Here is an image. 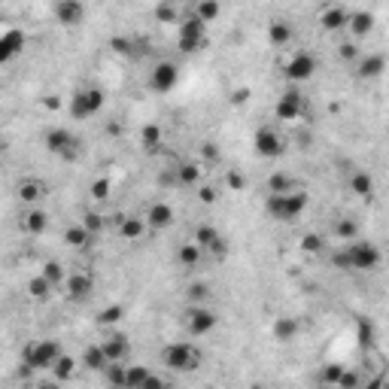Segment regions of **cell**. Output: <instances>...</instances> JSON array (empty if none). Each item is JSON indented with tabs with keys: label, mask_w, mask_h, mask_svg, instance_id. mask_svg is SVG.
Instances as JSON below:
<instances>
[{
	"label": "cell",
	"mask_w": 389,
	"mask_h": 389,
	"mask_svg": "<svg viewBox=\"0 0 389 389\" xmlns=\"http://www.w3.org/2000/svg\"><path fill=\"white\" fill-rule=\"evenodd\" d=\"M116 231H119L122 240L137 243L143 234H146V219H143V216H125V213H119V216H116Z\"/></svg>",
	"instance_id": "44dd1931"
},
{
	"label": "cell",
	"mask_w": 389,
	"mask_h": 389,
	"mask_svg": "<svg viewBox=\"0 0 389 389\" xmlns=\"http://www.w3.org/2000/svg\"><path fill=\"white\" fill-rule=\"evenodd\" d=\"M201 155L207 158V162H219V149L213 146V143H204V146H201Z\"/></svg>",
	"instance_id": "db71d44e"
},
{
	"label": "cell",
	"mask_w": 389,
	"mask_h": 389,
	"mask_svg": "<svg viewBox=\"0 0 389 389\" xmlns=\"http://www.w3.org/2000/svg\"><path fill=\"white\" fill-rule=\"evenodd\" d=\"M362 55V49H359V40H344V43H338V61H344V64H356V58Z\"/></svg>",
	"instance_id": "f35d334b"
},
{
	"label": "cell",
	"mask_w": 389,
	"mask_h": 389,
	"mask_svg": "<svg viewBox=\"0 0 389 389\" xmlns=\"http://www.w3.org/2000/svg\"><path fill=\"white\" fill-rule=\"evenodd\" d=\"M61 353H64V350H61L58 341L43 338V341H34V344L25 347V356H21V362L30 365L34 371H49Z\"/></svg>",
	"instance_id": "52a82bcc"
},
{
	"label": "cell",
	"mask_w": 389,
	"mask_h": 389,
	"mask_svg": "<svg viewBox=\"0 0 389 389\" xmlns=\"http://www.w3.org/2000/svg\"><path fill=\"white\" fill-rule=\"evenodd\" d=\"M304 110H307V101H304V95L298 88L283 91V95L277 97V104H274V116L280 122H298L304 116Z\"/></svg>",
	"instance_id": "30bf717a"
},
{
	"label": "cell",
	"mask_w": 389,
	"mask_h": 389,
	"mask_svg": "<svg viewBox=\"0 0 389 389\" xmlns=\"http://www.w3.org/2000/svg\"><path fill=\"white\" fill-rule=\"evenodd\" d=\"M180 82V64L177 61H158L149 70V88L155 95H171Z\"/></svg>",
	"instance_id": "9c48e42d"
},
{
	"label": "cell",
	"mask_w": 389,
	"mask_h": 389,
	"mask_svg": "<svg viewBox=\"0 0 389 389\" xmlns=\"http://www.w3.org/2000/svg\"><path fill=\"white\" fill-rule=\"evenodd\" d=\"M64 295H67V301H73V304H82V301H88L91 298V292H95V277H91L88 271H70L64 277Z\"/></svg>",
	"instance_id": "8fae6325"
},
{
	"label": "cell",
	"mask_w": 389,
	"mask_h": 389,
	"mask_svg": "<svg viewBox=\"0 0 389 389\" xmlns=\"http://www.w3.org/2000/svg\"><path fill=\"white\" fill-rule=\"evenodd\" d=\"M316 58L310 55V52H292V58L286 61V67H283V76L289 82H307L310 76L316 73Z\"/></svg>",
	"instance_id": "4fadbf2b"
},
{
	"label": "cell",
	"mask_w": 389,
	"mask_h": 389,
	"mask_svg": "<svg viewBox=\"0 0 389 389\" xmlns=\"http://www.w3.org/2000/svg\"><path fill=\"white\" fill-rule=\"evenodd\" d=\"M186 298H189V304H204L210 298V286L207 283H189L186 286Z\"/></svg>",
	"instance_id": "f6af8a7d"
},
{
	"label": "cell",
	"mask_w": 389,
	"mask_h": 389,
	"mask_svg": "<svg viewBox=\"0 0 389 389\" xmlns=\"http://www.w3.org/2000/svg\"><path fill=\"white\" fill-rule=\"evenodd\" d=\"M79 365H82L86 371H95V374H101L106 365H110V359H106V353H104V344H88L86 350H82Z\"/></svg>",
	"instance_id": "d4e9b609"
},
{
	"label": "cell",
	"mask_w": 389,
	"mask_h": 389,
	"mask_svg": "<svg viewBox=\"0 0 389 389\" xmlns=\"http://www.w3.org/2000/svg\"><path fill=\"white\" fill-rule=\"evenodd\" d=\"M125 365L128 362H110L101 371L104 380H106V386H125Z\"/></svg>",
	"instance_id": "74e56055"
},
{
	"label": "cell",
	"mask_w": 389,
	"mask_h": 389,
	"mask_svg": "<svg viewBox=\"0 0 389 389\" xmlns=\"http://www.w3.org/2000/svg\"><path fill=\"white\" fill-rule=\"evenodd\" d=\"M192 15H198L204 25H213V21L222 15V3H219V0H195Z\"/></svg>",
	"instance_id": "836d02e7"
},
{
	"label": "cell",
	"mask_w": 389,
	"mask_h": 389,
	"mask_svg": "<svg viewBox=\"0 0 389 389\" xmlns=\"http://www.w3.org/2000/svg\"><path fill=\"white\" fill-rule=\"evenodd\" d=\"M122 319H125V307H122V304H106L101 314H97V325L113 329V325H119Z\"/></svg>",
	"instance_id": "8d00e7d4"
},
{
	"label": "cell",
	"mask_w": 389,
	"mask_h": 389,
	"mask_svg": "<svg viewBox=\"0 0 389 389\" xmlns=\"http://www.w3.org/2000/svg\"><path fill=\"white\" fill-rule=\"evenodd\" d=\"M253 152L258 158H280L286 152V137L274 125H258L253 134Z\"/></svg>",
	"instance_id": "ba28073f"
},
{
	"label": "cell",
	"mask_w": 389,
	"mask_h": 389,
	"mask_svg": "<svg viewBox=\"0 0 389 389\" xmlns=\"http://www.w3.org/2000/svg\"><path fill=\"white\" fill-rule=\"evenodd\" d=\"M359 334H362V344H371V338H374V329H371L368 323L359 325Z\"/></svg>",
	"instance_id": "11a10c76"
},
{
	"label": "cell",
	"mask_w": 389,
	"mask_h": 389,
	"mask_svg": "<svg viewBox=\"0 0 389 389\" xmlns=\"http://www.w3.org/2000/svg\"><path fill=\"white\" fill-rule=\"evenodd\" d=\"M55 21L61 28H79L86 21V3L82 0H55Z\"/></svg>",
	"instance_id": "5bb4252c"
},
{
	"label": "cell",
	"mask_w": 389,
	"mask_h": 389,
	"mask_svg": "<svg viewBox=\"0 0 389 389\" xmlns=\"http://www.w3.org/2000/svg\"><path fill=\"white\" fill-rule=\"evenodd\" d=\"M64 243L67 247H73V249H88L91 243H95V234H91L82 222H76V225L64 228Z\"/></svg>",
	"instance_id": "4316f807"
},
{
	"label": "cell",
	"mask_w": 389,
	"mask_h": 389,
	"mask_svg": "<svg viewBox=\"0 0 389 389\" xmlns=\"http://www.w3.org/2000/svg\"><path fill=\"white\" fill-rule=\"evenodd\" d=\"M162 365L171 371H180V374H189V371L201 368V350L189 341H177V344H167L162 350Z\"/></svg>",
	"instance_id": "7a4b0ae2"
},
{
	"label": "cell",
	"mask_w": 389,
	"mask_h": 389,
	"mask_svg": "<svg viewBox=\"0 0 389 389\" xmlns=\"http://www.w3.org/2000/svg\"><path fill=\"white\" fill-rule=\"evenodd\" d=\"M201 262H204V249L198 247L195 240L180 243V249H177V265H180V268L192 271V268H198V265H201Z\"/></svg>",
	"instance_id": "484cf974"
},
{
	"label": "cell",
	"mask_w": 389,
	"mask_h": 389,
	"mask_svg": "<svg viewBox=\"0 0 389 389\" xmlns=\"http://www.w3.org/2000/svg\"><path fill=\"white\" fill-rule=\"evenodd\" d=\"M377 25V19H374V12H368V10H359V12H350V21H347V30H350V37L353 40H365V37L374 30Z\"/></svg>",
	"instance_id": "cb8c5ba5"
},
{
	"label": "cell",
	"mask_w": 389,
	"mask_h": 389,
	"mask_svg": "<svg viewBox=\"0 0 389 389\" xmlns=\"http://www.w3.org/2000/svg\"><path fill=\"white\" fill-rule=\"evenodd\" d=\"M344 368H347V365H325L323 374H319V383L338 386V380H341V374H344Z\"/></svg>",
	"instance_id": "7dc6e473"
},
{
	"label": "cell",
	"mask_w": 389,
	"mask_h": 389,
	"mask_svg": "<svg viewBox=\"0 0 389 389\" xmlns=\"http://www.w3.org/2000/svg\"><path fill=\"white\" fill-rule=\"evenodd\" d=\"M295 40V25L286 19H271L268 21V43L274 49H286V46H292Z\"/></svg>",
	"instance_id": "603a6c76"
},
{
	"label": "cell",
	"mask_w": 389,
	"mask_h": 389,
	"mask_svg": "<svg viewBox=\"0 0 389 389\" xmlns=\"http://www.w3.org/2000/svg\"><path fill=\"white\" fill-rule=\"evenodd\" d=\"M173 177H177V186H186V189H195L198 182H201L204 171L198 162H182L177 164V171H173Z\"/></svg>",
	"instance_id": "f1b7e54d"
},
{
	"label": "cell",
	"mask_w": 389,
	"mask_h": 389,
	"mask_svg": "<svg viewBox=\"0 0 389 389\" xmlns=\"http://www.w3.org/2000/svg\"><path fill=\"white\" fill-rule=\"evenodd\" d=\"M101 110H104V91L97 86H86V88L73 91L70 104H67V113H70L73 122H86L91 116H97Z\"/></svg>",
	"instance_id": "8992f818"
},
{
	"label": "cell",
	"mask_w": 389,
	"mask_h": 389,
	"mask_svg": "<svg viewBox=\"0 0 389 389\" xmlns=\"http://www.w3.org/2000/svg\"><path fill=\"white\" fill-rule=\"evenodd\" d=\"M88 192H91V198H95V201H104V198H110V180H104V177L95 180Z\"/></svg>",
	"instance_id": "816d5d0a"
},
{
	"label": "cell",
	"mask_w": 389,
	"mask_h": 389,
	"mask_svg": "<svg viewBox=\"0 0 389 389\" xmlns=\"http://www.w3.org/2000/svg\"><path fill=\"white\" fill-rule=\"evenodd\" d=\"M19 228H21L25 234H30V238H40V234H46V228H49V213H46L40 204H34V207H25Z\"/></svg>",
	"instance_id": "ac0fdd59"
},
{
	"label": "cell",
	"mask_w": 389,
	"mask_h": 389,
	"mask_svg": "<svg viewBox=\"0 0 389 389\" xmlns=\"http://www.w3.org/2000/svg\"><path fill=\"white\" fill-rule=\"evenodd\" d=\"M301 249H304V253H310V256L323 253V249H325V238H323V234H316V231L304 234V238H301Z\"/></svg>",
	"instance_id": "bcb514c9"
},
{
	"label": "cell",
	"mask_w": 389,
	"mask_h": 389,
	"mask_svg": "<svg viewBox=\"0 0 389 389\" xmlns=\"http://www.w3.org/2000/svg\"><path fill=\"white\" fill-rule=\"evenodd\" d=\"M247 97H249V88H238V91H234V104H247Z\"/></svg>",
	"instance_id": "9f6ffc18"
},
{
	"label": "cell",
	"mask_w": 389,
	"mask_h": 389,
	"mask_svg": "<svg viewBox=\"0 0 389 389\" xmlns=\"http://www.w3.org/2000/svg\"><path fill=\"white\" fill-rule=\"evenodd\" d=\"M344 249H347L350 271L371 274V271H377V268H380V262H383V253H380V247H377V243H371V240L356 238V240H350Z\"/></svg>",
	"instance_id": "3957f363"
},
{
	"label": "cell",
	"mask_w": 389,
	"mask_h": 389,
	"mask_svg": "<svg viewBox=\"0 0 389 389\" xmlns=\"http://www.w3.org/2000/svg\"><path fill=\"white\" fill-rule=\"evenodd\" d=\"M362 383V377L356 374V371H347L344 368V374H341V380H338V389H356Z\"/></svg>",
	"instance_id": "f5cc1de1"
},
{
	"label": "cell",
	"mask_w": 389,
	"mask_h": 389,
	"mask_svg": "<svg viewBox=\"0 0 389 389\" xmlns=\"http://www.w3.org/2000/svg\"><path fill=\"white\" fill-rule=\"evenodd\" d=\"M43 143L52 155L64 158V162H79V155H82V140L73 131H67V128H49Z\"/></svg>",
	"instance_id": "5b68a950"
},
{
	"label": "cell",
	"mask_w": 389,
	"mask_h": 389,
	"mask_svg": "<svg viewBox=\"0 0 389 389\" xmlns=\"http://www.w3.org/2000/svg\"><path fill=\"white\" fill-rule=\"evenodd\" d=\"M350 192L356 198L371 201V198H374V177H371L368 171H353V177H350Z\"/></svg>",
	"instance_id": "83f0119b"
},
{
	"label": "cell",
	"mask_w": 389,
	"mask_h": 389,
	"mask_svg": "<svg viewBox=\"0 0 389 389\" xmlns=\"http://www.w3.org/2000/svg\"><path fill=\"white\" fill-rule=\"evenodd\" d=\"M106 134H113V137L122 134V125H119V122H110V125H106Z\"/></svg>",
	"instance_id": "6f0895ef"
},
{
	"label": "cell",
	"mask_w": 389,
	"mask_h": 389,
	"mask_svg": "<svg viewBox=\"0 0 389 389\" xmlns=\"http://www.w3.org/2000/svg\"><path fill=\"white\" fill-rule=\"evenodd\" d=\"M40 274H43V277H46V280H49V283H52V286H55V289H58L61 283H64V277H67V271H64V265H61V262H55V258H52V262H46Z\"/></svg>",
	"instance_id": "ab89813d"
},
{
	"label": "cell",
	"mask_w": 389,
	"mask_h": 389,
	"mask_svg": "<svg viewBox=\"0 0 389 389\" xmlns=\"http://www.w3.org/2000/svg\"><path fill=\"white\" fill-rule=\"evenodd\" d=\"M25 292H28V298H30V301H49V298H52V292H55V286H52L49 280L43 277V274H37V277H30V280H28Z\"/></svg>",
	"instance_id": "f546056e"
},
{
	"label": "cell",
	"mask_w": 389,
	"mask_h": 389,
	"mask_svg": "<svg viewBox=\"0 0 389 389\" xmlns=\"http://www.w3.org/2000/svg\"><path fill=\"white\" fill-rule=\"evenodd\" d=\"M332 238L334 240H341V243H350V240H356L359 238V222L356 219H334V225H332Z\"/></svg>",
	"instance_id": "1f68e13d"
},
{
	"label": "cell",
	"mask_w": 389,
	"mask_h": 389,
	"mask_svg": "<svg viewBox=\"0 0 389 389\" xmlns=\"http://www.w3.org/2000/svg\"><path fill=\"white\" fill-rule=\"evenodd\" d=\"M216 325H219V316L213 314L210 307H204V304H192V307H189L186 332L192 334V338H204V334H210Z\"/></svg>",
	"instance_id": "7c38bea8"
},
{
	"label": "cell",
	"mask_w": 389,
	"mask_h": 389,
	"mask_svg": "<svg viewBox=\"0 0 389 389\" xmlns=\"http://www.w3.org/2000/svg\"><path fill=\"white\" fill-rule=\"evenodd\" d=\"M79 222L86 225L88 231L97 238V234H101L104 228H106V216H104V213H97V210H86V213H82V219H79Z\"/></svg>",
	"instance_id": "60d3db41"
},
{
	"label": "cell",
	"mask_w": 389,
	"mask_h": 389,
	"mask_svg": "<svg viewBox=\"0 0 389 389\" xmlns=\"http://www.w3.org/2000/svg\"><path fill=\"white\" fill-rule=\"evenodd\" d=\"M146 228L149 231H167V228L173 225V219H177V213L167 201H152L146 207Z\"/></svg>",
	"instance_id": "9a60e30c"
},
{
	"label": "cell",
	"mask_w": 389,
	"mask_h": 389,
	"mask_svg": "<svg viewBox=\"0 0 389 389\" xmlns=\"http://www.w3.org/2000/svg\"><path fill=\"white\" fill-rule=\"evenodd\" d=\"M152 15H155L158 25H177L180 21V3L177 0H158Z\"/></svg>",
	"instance_id": "d6a6232c"
},
{
	"label": "cell",
	"mask_w": 389,
	"mask_h": 389,
	"mask_svg": "<svg viewBox=\"0 0 389 389\" xmlns=\"http://www.w3.org/2000/svg\"><path fill=\"white\" fill-rule=\"evenodd\" d=\"M265 189H268V195H280V192H292V189H298V180L289 177V173H271L268 182H265Z\"/></svg>",
	"instance_id": "d590c367"
},
{
	"label": "cell",
	"mask_w": 389,
	"mask_h": 389,
	"mask_svg": "<svg viewBox=\"0 0 389 389\" xmlns=\"http://www.w3.org/2000/svg\"><path fill=\"white\" fill-rule=\"evenodd\" d=\"M195 195H198V201H201L204 207H213V204H219V189L213 186V182H198V186H195Z\"/></svg>",
	"instance_id": "b9f144b4"
},
{
	"label": "cell",
	"mask_w": 389,
	"mask_h": 389,
	"mask_svg": "<svg viewBox=\"0 0 389 389\" xmlns=\"http://www.w3.org/2000/svg\"><path fill=\"white\" fill-rule=\"evenodd\" d=\"M204 256H210V258H219V262H225V258H228V240L222 238V234H219V238L213 240L207 249H204Z\"/></svg>",
	"instance_id": "c3c4849f"
},
{
	"label": "cell",
	"mask_w": 389,
	"mask_h": 389,
	"mask_svg": "<svg viewBox=\"0 0 389 389\" xmlns=\"http://www.w3.org/2000/svg\"><path fill=\"white\" fill-rule=\"evenodd\" d=\"M225 186L231 189V192H243V189H247V177L238 171H225Z\"/></svg>",
	"instance_id": "f907efd6"
},
{
	"label": "cell",
	"mask_w": 389,
	"mask_h": 389,
	"mask_svg": "<svg viewBox=\"0 0 389 389\" xmlns=\"http://www.w3.org/2000/svg\"><path fill=\"white\" fill-rule=\"evenodd\" d=\"M76 365H79V362H76L73 356L61 353L58 359H55V365H52L49 371H52V374H55V380H58V383H67V380H70V377L76 374Z\"/></svg>",
	"instance_id": "e575fe53"
},
{
	"label": "cell",
	"mask_w": 389,
	"mask_h": 389,
	"mask_svg": "<svg viewBox=\"0 0 389 389\" xmlns=\"http://www.w3.org/2000/svg\"><path fill=\"white\" fill-rule=\"evenodd\" d=\"M46 195H49L46 182H43V180H34V177L21 180V182H19V189H15V198H19V201L25 204V207H34V204H40Z\"/></svg>",
	"instance_id": "7402d4cb"
},
{
	"label": "cell",
	"mask_w": 389,
	"mask_h": 389,
	"mask_svg": "<svg viewBox=\"0 0 389 389\" xmlns=\"http://www.w3.org/2000/svg\"><path fill=\"white\" fill-rule=\"evenodd\" d=\"M304 210H307V192L304 189H292V192L265 198V213L271 219H277V222H295Z\"/></svg>",
	"instance_id": "6da1fadb"
},
{
	"label": "cell",
	"mask_w": 389,
	"mask_h": 389,
	"mask_svg": "<svg viewBox=\"0 0 389 389\" xmlns=\"http://www.w3.org/2000/svg\"><path fill=\"white\" fill-rule=\"evenodd\" d=\"M104 353L110 362H128L131 359V341H128L125 332H106V338L101 341Z\"/></svg>",
	"instance_id": "2e32d148"
},
{
	"label": "cell",
	"mask_w": 389,
	"mask_h": 389,
	"mask_svg": "<svg viewBox=\"0 0 389 389\" xmlns=\"http://www.w3.org/2000/svg\"><path fill=\"white\" fill-rule=\"evenodd\" d=\"M180 30H177V49L182 55H195L207 46V25H204L198 15H186V19L177 21Z\"/></svg>",
	"instance_id": "277c9868"
},
{
	"label": "cell",
	"mask_w": 389,
	"mask_h": 389,
	"mask_svg": "<svg viewBox=\"0 0 389 389\" xmlns=\"http://www.w3.org/2000/svg\"><path fill=\"white\" fill-rule=\"evenodd\" d=\"M347 21H350V10L341 3L325 6V10L319 12V28H323L325 34H341V30H347Z\"/></svg>",
	"instance_id": "d6986e66"
},
{
	"label": "cell",
	"mask_w": 389,
	"mask_h": 389,
	"mask_svg": "<svg viewBox=\"0 0 389 389\" xmlns=\"http://www.w3.org/2000/svg\"><path fill=\"white\" fill-rule=\"evenodd\" d=\"M25 43H28L25 30H19V28L3 30V34H0V64H10V61L25 49Z\"/></svg>",
	"instance_id": "ffe728a7"
},
{
	"label": "cell",
	"mask_w": 389,
	"mask_h": 389,
	"mask_svg": "<svg viewBox=\"0 0 389 389\" xmlns=\"http://www.w3.org/2000/svg\"><path fill=\"white\" fill-rule=\"evenodd\" d=\"M271 334H274V341H280V344H289V341L298 334V323H295L292 316H277L271 325Z\"/></svg>",
	"instance_id": "4dcf8cb0"
},
{
	"label": "cell",
	"mask_w": 389,
	"mask_h": 389,
	"mask_svg": "<svg viewBox=\"0 0 389 389\" xmlns=\"http://www.w3.org/2000/svg\"><path fill=\"white\" fill-rule=\"evenodd\" d=\"M216 238H219V231H216L213 225H198V228H195V234H192V240H195L201 249H207Z\"/></svg>",
	"instance_id": "ee69618b"
},
{
	"label": "cell",
	"mask_w": 389,
	"mask_h": 389,
	"mask_svg": "<svg viewBox=\"0 0 389 389\" xmlns=\"http://www.w3.org/2000/svg\"><path fill=\"white\" fill-rule=\"evenodd\" d=\"M386 73V58L377 55V52H362L359 58H356V76L365 82L371 79H380V76Z\"/></svg>",
	"instance_id": "e0dca14e"
},
{
	"label": "cell",
	"mask_w": 389,
	"mask_h": 389,
	"mask_svg": "<svg viewBox=\"0 0 389 389\" xmlns=\"http://www.w3.org/2000/svg\"><path fill=\"white\" fill-rule=\"evenodd\" d=\"M110 49L116 52V55H134V40L131 37H113Z\"/></svg>",
	"instance_id": "681fc988"
},
{
	"label": "cell",
	"mask_w": 389,
	"mask_h": 389,
	"mask_svg": "<svg viewBox=\"0 0 389 389\" xmlns=\"http://www.w3.org/2000/svg\"><path fill=\"white\" fill-rule=\"evenodd\" d=\"M140 140H143V146H146L149 152H155L158 146H162V128L158 125H143V131H140Z\"/></svg>",
	"instance_id": "7bdbcfd3"
}]
</instances>
